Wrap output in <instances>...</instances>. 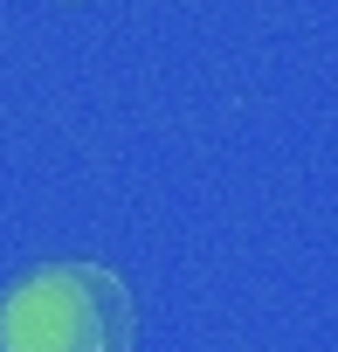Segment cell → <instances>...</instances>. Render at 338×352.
Wrapping results in <instances>:
<instances>
[{
    "mask_svg": "<svg viewBox=\"0 0 338 352\" xmlns=\"http://www.w3.org/2000/svg\"><path fill=\"white\" fill-rule=\"evenodd\" d=\"M138 304L104 263H42L0 297V352H131Z\"/></svg>",
    "mask_w": 338,
    "mask_h": 352,
    "instance_id": "obj_1",
    "label": "cell"
}]
</instances>
